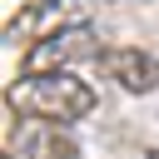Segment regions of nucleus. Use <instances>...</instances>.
<instances>
[{"label": "nucleus", "mask_w": 159, "mask_h": 159, "mask_svg": "<svg viewBox=\"0 0 159 159\" xmlns=\"http://www.w3.org/2000/svg\"><path fill=\"white\" fill-rule=\"evenodd\" d=\"M5 104L20 109L25 119H45V124H75L94 109V84L70 75V70H55V75H20L10 89H5Z\"/></svg>", "instance_id": "nucleus-1"}, {"label": "nucleus", "mask_w": 159, "mask_h": 159, "mask_svg": "<svg viewBox=\"0 0 159 159\" xmlns=\"http://www.w3.org/2000/svg\"><path fill=\"white\" fill-rule=\"evenodd\" d=\"M99 55H104V45L84 20V25H65V30L35 40V45H25L20 70L25 75H55V70H70V65H84V60H99Z\"/></svg>", "instance_id": "nucleus-2"}, {"label": "nucleus", "mask_w": 159, "mask_h": 159, "mask_svg": "<svg viewBox=\"0 0 159 159\" xmlns=\"http://www.w3.org/2000/svg\"><path fill=\"white\" fill-rule=\"evenodd\" d=\"M65 25H84V0H25L10 20H5V40L10 45H35Z\"/></svg>", "instance_id": "nucleus-3"}, {"label": "nucleus", "mask_w": 159, "mask_h": 159, "mask_svg": "<svg viewBox=\"0 0 159 159\" xmlns=\"http://www.w3.org/2000/svg\"><path fill=\"white\" fill-rule=\"evenodd\" d=\"M99 65H104V75H109L124 94H154V84H159V60H154L149 50H139V45L104 50Z\"/></svg>", "instance_id": "nucleus-4"}, {"label": "nucleus", "mask_w": 159, "mask_h": 159, "mask_svg": "<svg viewBox=\"0 0 159 159\" xmlns=\"http://www.w3.org/2000/svg\"><path fill=\"white\" fill-rule=\"evenodd\" d=\"M20 149H25V159H80V144L65 124H30Z\"/></svg>", "instance_id": "nucleus-5"}, {"label": "nucleus", "mask_w": 159, "mask_h": 159, "mask_svg": "<svg viewBox=\"0 0 159 159\" xmlns=\"http://www.w3.org/2000/svg\"><path fill=\"white\" fill-rule=\"evenodd\" d=\"M5 159H20V154H5Z\"/></svg>", "instance_id": "nucleus-6"}]
</instances>
